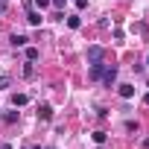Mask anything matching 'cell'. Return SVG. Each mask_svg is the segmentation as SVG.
<instances>
[{
  "instance_id": "14",
  "label": "cell",
  "mask_w": 149,
  "mask_h": 149,
  "mask_svg": "<svg viewBox=\"0 0 149 149\" xmlns=\"http://www.w3.org/2000/svg\"><path fill=\"white\" fill-rule=\"evenodd\" d=\"M35 6H38V9H47V6H50V0H35Z\"/></svg>"
},
{
  "instance_id": "12",
  "label": "cell",
  "mask_w": 149,
  "mask_h": 149,
  "mask_svg": "<svg viewBox=\"0 0 149 149\" xmlns=\"http://www.w3.org/2000/svg\"><path fill=\"white\" fill-rule=\"evenodd\" d=\"M9 85H12V79H9V76H0V91H6Z\"/></svg>"
},
{
  "instance_id": "6",
  "label": "cell",
  "mask_w": 149,
  "mask_h": 149,
  "mask_svg": "<svg viewBox=\"0 0 149 149\" xmlns=\"http://www.w3.org/2000/svg\"><path fill=\"white\" fill-rule=\"evenodd\" d=\"M26 102H29L26 94H15V97H12V105H15V108H18V105H26Z\"/></svg>"
},
{
  "instance_id": "3",
  "label": "cell",
  "mask_w": 149,
  "mask_h": 149,
  "mask_svg": "<svg viewBox=\"0 0 149 149\" xmlns=\"http://www.w3.org/2000/svg\"><path fill=\"white\" fill-rule=\"evenodd\" d=\"M26 21H29L32 26H38V24H41V12H35V6H29V9H26Z\"/></svg>"
},
{
  "instance_id": "16",
  "label": "cell",
  "mask_w": 149,
  "mask_h": 149,
  "mask_svg": "<svg viewBox=\"0 0 149 149\" xmlns=\"http://www.w3.org/2000/svg\"><path fill=\"white\" fill-rule=\"evenodd\" d=\"M143 102H146V105H149V94H146V97H143Z\"/></svg>"
},
{
  "instance_id": "18",
  "label": "cell",
  "mask_w": 149,
  "mask_h": 149,
  "mask_svg": "<svg viewBox=\"0 0 149 149\" xmlns=\"http://www.w3.org/2000/svg\"><path fill=\"white\" fill-rule=\"evenodd\" d=\"M47 149H53V146H47Z\"/></svg>"
},
{
  "instance_id": "2",
  "label": "cell",
  "mask_w": 149,
  "mask_h": 149,
  "mask_svg": "<svg viewBox=\"0 0 149 149\" xmlns=\"http://www.w3.org/2000/svg\"><path fill=\"white\" fill-rule=\"evenodd\" d=\"M102 82H105L108 88L117 82V67H108V70H102Z\"/></svg>"
},
{
  "instance_id": "19",
  "label": "cell",
  "mask_w": 149,
  "mask_h": 149,
  "mask_svg": "<svg viewBox=\"0 0 149 149\" xmlns=\"http://www.w3.org/2000/svg\"><path fill=\"white\" fill-rule=\"evenodd\" d=\"M35 149H41V146H35Z\"/></svg>"
},
{
  "instance_id": "15",
  "label": "cell",
  "mask_w": 149,
  "mask_h": 149,
  "mask_svg": "<svg viewBox=\"0 0 149 149\" xmlns=\"http://www.w3.org/2000/svg\"><path fill=\"white\" fill-rule=\"evenodd\" d=\"M64 3H67V0H53V6H56V9H61Z\"/></svg>"
},
{
  "instance_id": "17",
  "label": "cell",
  "mask_w": 149,
  "mask_h": 149,
  "mask_svg": "<svg viewBox=\"0 0 149 149\" xmlns=\"http://www.w3.org/2000/svg\"><path fill=\"white\" fill-rule=\"evenodd\" d=\"M0 15H3V6H0Z\"/></svg>"
},
{
  "instance_id": "1",
  "label": "cell",
  "mask_w": 149,
  "mask_h": 149,
  "mask_svg": "<svg viewBox=\"0 0 149 149\" xmlns=\"http://www.w3.org/2000/svg\"><path fill=\"white\" fill-rule=\"evenodd\" d=\"M102 56H105V50H102L100 44L88 47V61H91V64H100V61H102Z\"/></svg>"
},
{
  "instance_id": "20",
  "label": "cell",
  "mask_w": 149,
  "mask_h": 149,
  "mask_svg": "<svg viewBox=\"0 0 149 149\" xmlns=\"http://www.w3.org/2000/svg\"><path fill=\"white\" fill-rule=\"evenodd\" d=\"M146 64H149V58H146Z\"/></svg>"
},
{
  "instance_id": "9",
  "label": "cell",
  "mask_w": 149,
  "mask_h": 149,
  "mask_svg": "<svg viewBox=\"0 0 149 149\" xmlns=\"http://www.w3.org/2000/svg\"><path fill=\"white\" fill-rule=\"evenodd\" d=\"M67 26H70V29H79V26H82V21L73 15V18H67Z\"/></svg>"
},
{
  "instance_id": "5",
  "label": "cell",
  "mask_w": 149,
  "mask_h": 149,
  "mask_svg": "<svg viewBox=\"0 0 149 149\" xmlns=\"http://www.w3.org/2000/svg\"><path fill=\"white\" fill-rule=\"evenodd\" d=\"M38 117L41 120H53V108L50 105H38Z\"/></svg>"
},
{
  "instance_id": "7",
  "label": "cell",
  "mask_w": 149,
  "mask_h": 149,
  "mask_svg": "<svg viewBox=\"0 0 149 149\" xmlns=\"http://www.w3.org/2000/svg\"><path fill=\"white\" fill-rule=\"evenodd\" d=\"M91 79H102V61L100 64H91Z\"/></svg>"
},
{
  "instance_id": "4",
  "label": "cell",
  "mask_w": 149,
  "mask_h": 149,
  "mask_svg": "<svg viewBox=\"0 0 149 149\" xmlns=\"http://www.w3.org/2000/svg\"><path fill=\"white\" fill-rule=\"evenodd\" d=\"M120 97L123 100H132L134 97V85H120Z\"/></svg>"
},
{
  "instance_id": "10",
  "label": "cell",
  "mask_w": 149,
  "mask_h": 149,
  "mask_svg": "<svg viewBox=\"0 0 149 149\" xmlns=\"http://www.w3.org/2000/svg\"><path fill=\"white\" fill-rule=\"evenodd\" d=\"M38 58V50L35 47H26V61H35Z\"/></svg>"
},
{
  "instance_id": "21",
  "label": "cell",
  "mask_w": 149,
  "mask_h": 149,
  "mask_svg": "<svg viewBox=\"0 0 149 149\" xmlns=\"http://www.w3.org/2000/svg\"><path fill=\"white\" fill-rule=\"evenodd\" d=\"M3 3H6V0H3Z\"/></svg>"
},
{
  "instance_id": "11",
  "label": "cell",
  "mask_w": 149,
  "mask_h": 149,
  "mask_svg": "<svg viewBox=\"0 0 149 149\" xmlns=\"http://www.w3.org/2000/svg\"><path fill=\"white\" fill-rule=\"evenodd\" d=\"M24 76L29 79V76H35V67H32V61H26V67H24Z\"/></svg>"
},
{
  "instance_id": "8",
  "label": "cell",
  "mask_w": 149,
  "mask_h": 149,
  "mask_svg": "<svg viewBox=\"0 0 149 149\" xmlns=\"http://www.w3.org/2000/svg\"><path fill=\"white\" fill-rule=\"evenodd\" d=\"M26 35H12V47H26Z\"/></svg>"
},
{
  "instance_id": "13",
  "label": "cell",
  "mask_w": 149,
  "mask_h": 149,
  "mask_svg": "<svg viewBox=\"0 0 149 149\" xmlns=\"http://www.w3.org/2000/svg\"><path fill=\"white\" fill-rule=\"evenodd\" d=\"M105 137H108L105 132H94V140H97V143H105Z\"/></svg>"
}]
</instances>
